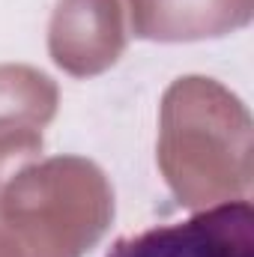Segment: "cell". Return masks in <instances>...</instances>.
Segmentation results:
<instances>
[{
  "label": "cell",
  "instance_id": "6da1fadb",
  "mask_svg": "<svg viewBox=\"0 0 254 257\" xmlns=\"http://www.w3.org/2000/svg\"><path fill=\"white\" fill-rule=\"evenodd\" d=\"M105 257H254L251 200H227L186 221L117 239Z\"/></svg>",
  "mask_w": 254,
  "mask_h": 257
}]
</instances>
